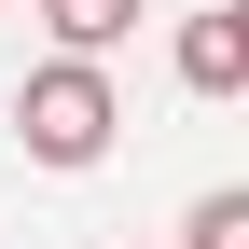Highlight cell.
I'll return each mask as SVG.
<instances>
[{
    "label": "cell",
    "mask_w": 249,
    "mask_h": 249,
    "mask_svg": "<svg viewBox=\"0 0 249 249\" xmlns=\"http://www.w3.org/2000/svg\"><path fill=\"white\" fill-rule=\"evenodd\" d=\"M14 139H28V166H55V180L111 166V139H124V97H111V55H42V70L14 83Z\"/></svg>",
    "instance_id": "6da1fadb"
},
{
    "label": "cell",
    "mask_w": 249,
    "mask_h": 249,
    "mask_svg": "<svg viewBox=\"0 0 249 249\" xmlns=\"http://www.w3.org/2000/svg\"><path fill=\"white\" fill-rule=\"evenodd\" d=\"M180 83L194 97H235L249 83V14H180Z\"/></svg>",
    "instance_id": "7a4b0ae2"
},
{
    "label": "cell",
    "mask_w": 249,
    "mask_h": 249,
    "mask_svg": "<svg viewBox=\"0 0 249 249\" xmlns=\"http://www.w3.org/2000/svg\"><path fill=\"white\" fill-rule=\"evenodd\" d=\"M139 14L152 0H42V42L55 55H111V42H139Z\"/></svg>",
    "instance_id": "3957f363"
},
{
    "label": "cell",
    "mask_w": 249,
    "mask_h": 249,
    "mask_svg": "<svg viewBox=\"0 0 249 249\" xmlns=\"http://www.w3.org/2000/svg\"><path fill=\"white\" fill-rule=\"evenodd\" d=\"M166 249H249V194H235V180H222V194H194Z\"/></svg>",
    "instance_id": "277c9868"
},
{
    "label": "cell",
    "mask_w": 249,
    "mask_h": 249,
    "mask_svg": "<svg viewBox=\"0 0 249 249\" xmlns=\"http://www.w3.org/2000/svg\"><path fill=\"white\" fill-rule=\"evenodd\" d=\"M139 249H166V235H139Z\"/></svg>",
    "instance_id": "5b68a950"
}]
</instances>
